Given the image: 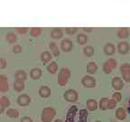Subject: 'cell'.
Wrapping results in <instances>:
<instances>
[{
  "instance_id": "obj_5",
  "label": "cell",
  "mask_w": 130,
  "mask_h": 122,
  "mask_svg": "<svg viewBox=\"0 0 130 122\" xmlns=\"http://www.w3.org/2000/svg\"><path fill=\"white\" fill-rule=\"evenodd\" d=\"M111 85L114 89L116 90H120L124 88V81L120 77H114L112 79Z\"/></svg>"
},
{
  "instance_id": "obj_24",
  "label": "cell",
  "mask_w": 130,
  "mask_h": 122,
  "mask_svg": "<svg viewBox=\"0 0 130 122\" xmlns=\"http://www.w3.org/2000/svg\"><path fill=\"white\" fill-rule=\"evenodd\" d=\"M59 76H61V77H64L69 80V78L71 77V71L68 68H61L59 72Z\"/></svg>"
},
{
  "instance_id": "obj_37",
  "label": "cell",
  "mask_w": 130,
  "mask_h": 122,
  "mask_svg": "<svg viewBox=\"0 0 130 122\" xmlns=\"http://www.w3.org/2000/svg\"><path fill=\"white\" fill-rule=\"evenodd\" d=\"M16 31L21 35H24V34L27 33V28H25V27H18V28H16Z\"/></svg>"
},
{
  "instance_id": "obj_14",
  "label": "cell",
  "mask_w": 130,
  "mask_h": 122,
  "mask_svg": "<svg viewBox=\"0 0 130 122\" xmlns=\"http://www.w3.org/2000/svg\"><path fill=\"white\" fill-rule=\"evenodd\" d=\"M87 108L90 111H94L98 109V103L93 99H89L87 100Z\"/></svg>"
},
{
  "instance_id": "obj_38",
  "label": "cell",
  "mask_w": 130,
  "mask_h": 122,
  "mask_svg": "<svg viewBox=\"0 0 130 122\" xmlns=\"http://www.w3.org/2000/svg\"><path fill=\"white\" fill-rule=\"evenodd\" d=\"M6 66V61L3 58H0V68L1 69H4Z\"/></svg>"
},
{
  "instance_id": "obj_20",
  "label": "cell",
  "mask_w": 130,
  "mask_h": 122,
  "mask_svg": "<svg viewBox=\"0 0 130 122\" xmlns=\"http://www.w3.org/2000/svg\"><path fill=\"white\" fill-rule=\"evenodd\" d=\"M41 60L44 63H49V62L52 60V54L47 51L43 52V53H42V54H41Z\"/></svg>"
},
{
  "instance_id": "obj_32",
  "label": "cell",
  "mask_w": 130,
  "mask_h": 122,
  "mask_svg": "<svg viewBox=\"0 0 130 122\" xmlns=\"http://www.w3.org/2000/svg\"><path fill=\"white\" fill-rule=\"evenodd\" d=\"M68 82V79L64 77H61V76H58V84L61 86H65Z\"/></svg>"
},
{
  "instance_id": "obj_1",
  "label": "cell",
  "mask_w": 130,
  "mask_h": 122,
  "mask_svg": "<svg viewBox=\"0 0 130 122\" xmlns=\"http://www.w3.org/2000/svg\"><path fill=\"white\" fill-rule=\"evenodd\" d=\"M56 115V111L53 108H45L42 112V120L43 122H51Z\"/></svg>"
},
{
  "instance_id": "obj_43",
  "label": "cell",
  "mask_w": 130,
  "mask_h": 122,
  "mask_svg": "<svg viewBox=\"0 0 130 122\" xmlns=\"http://www.w3.org/2000/svg\"><path fill=\"white\" fill-rule=\"evenodd\" d=\"M96 122H100V121H96Z\"/></svg>"
},
{
  "instance_id": "obj_30",
  "label": "cell",
  "mask_w": 130,
  "mask_h": 122,
  "mask_svg": "<svg viewBox=\"0 0 130 122\" xmlns=\"http://www.w3.org/2000/svg\"><path fill=\"white\" fill-rule=\"evenodd\" d=\"M121 72L122 78L125 81H130V71H120Z\"/></svg>"
},
{
  "instance_id": "obj_39",
  "label": "cell",
  "mask_w": 130,
  "mask_h": 122,
  "mask_svg": "<svg viewBox=\"0 0 130 122\" xmlns=\"http://www.w3.org/2000/svg\"><path fill=\"white\" fill-rule=\"evenodd\" d=\"M21 122H32V120L30 118H27V117H24L21 119Z\"/></svg>"
},
{
  "instance_id": "obj_25",
  "label": "cell",
  "mask_w": 130,
  "mask_h": 122,
  "mask_svg": "<svg viewBox=\"0 0 130 122\" xmlns=\"http://www.w3.org/2000/svg\"><path fill=\"white\" fill-rule=\"evenodd\" d=\"M15 78L17 81H24L26 80V73L24 71H18L15 73Z\"/></svg>"
},
{
  "instance_id": "obj_6",
  "label": "cell",
  "mask_w": 130,
  "mask_h": 122,
  "mask_svg": "<svg viewBox=\"0 0 130 122\" xmlns=\"http://www.w3.org/2000/svg\"><path fill=\"white\" fill-rule=\"evenodd\" d=\"M117 50L121 54H126L129 51V44L126 42H120L117 46Z\"/></svg>"
},
{
  "instance_id": "obj_8",
  "label": "cell",
  "mask_w": 130,
  "mask_h": 122,
  "mask_svg": "<svg viewBox=\"0 0 130 122\" xmlns=\"http://www.w3.org/2000/svg\"><path fill=\"white\" fill-rule=\"evenodd\" d=\"M117 35H118V38H120V39L127 38L128 35H129V30H128V28H126V27H121V28L118 29Z\"/></svg>"
},
{
  "instance_id": "obj_28",
  "label": "cell",
  "mask_w": 130,
  "mask_h": 122,
  "mask_svg": "<svg viewBox=\"0 0 130 122\" xmlns=\"http://www.w3.org/2000/svg\"><path fill=\"white\" fill-rule=\"evenodd\" d=\"M6 115L8 117H10V118H17L19 116V113L18 111L14 109H10V110H8L6 111Z\"/></svg>"
},
{
  "instance_id": "obj_33",
  "label": "cell",
  "mask_w": 130,
  "mask_h": 122,
  "mask_svg": "<svg viewBox=\"0 0 130 122\" xmlns=\"http://www.w3.org/2000/svg\"><path fill=\"white\" fill-rule=\"evenodd\" d=\"M112 99L116 100L117 102H119L120 100H122V94L118 92H115V93H113V95H112Z\"/></svg>"
},
{
  "instance_id": "obj_9",
  "label": "cell",
  "mask_w": 130,
  "mask_h": 122,
  "mask_svg": "<svg viewBox=\"0 0 130 122\" xmlns=\"http://www.w3.org/2000/svg\"><path fill=\"white\" fill-rule=\"evenodd\" d=\"M17 101H18V104L20 106H27V105H29V104H30L31 99H30V97H29V96L24 94V95L19 96Z\"/></svg>"
},
{
  "instance_id": "obj_41",
  "label": "cell",
  "mask_w": 130,
  "mask_h": 122,
  "mask_svg": "<svg viewBox=\"0 0 130 122\" xmlns=\"http://www.w3.org/2000/svg\"><path fill=\"white\" fill-rule=\"evenodd\" d=\"M82 29H83V31H85V32H88V33L92 32V28H86V27H84V28H82Z\"/></svg>"
},
{
  "instance_id": "obj_13",
  "label": "cell",
  "mask_w": 130,
  "mask_h": 122,
  "mask_svg": "<svg viewBox=\"0 0 130 122\" xmlns=\"http://www.w3.org/2000/svg\"><path fill=\"white\" fill-rule=\"evenodd\" d=\"M30 76L32 79L34 80H38L39 78L42 76V71L39 68H34L31 70L30 71Z\"/></svg>"
},
{
  "instance_id": "obj_17",
  "label": "cell",
  "mask_w": 130,
  "mask_h": 122,
  "mask_svg": "<svg viewBox=\"0 0 130 122\" xmlns=\"http://www.w3.org/2000/svg\"><path fill=\"white\" fill-rule=\"evenodd\" d=\"M14 90L17 92H22L23 89H24V81H17V80H16V81L14 82Z\"/></svg>"
},
{
  "instance_id": "obj_26",
  "label": "cell",
  "mask_w": 130,
  "mask_h": 122,
  "mask_svg": "<svg viewBox=\"0 0 130 122\" xmlns=\"http://www.w3.org/2000/svg\"><path fill=\"white\" fill-rule=\"evenodd\" d=\"M16 39H17V37H16V35H14V33L10 32V33H8L7 35H6V40H7L8 43H15Z\"/></svg>"
},
{
  "instance_id": "obj_11",
  "label": "cell",
  "mask_w": 130,
  "mask_h": 122,
  "mask_svg": "<svg viewBox=\"0 0 130 122\" xmlns=\"http://www.w3.org/2000/svg\"><path fill=\"white\" fill-rule=\"evenodd\" d=\"M39 94L41 97L43 98H48L51 95V89H49L47 86H42L39 89Z\"/></svg>"
},
{
  "instance_id": "obj_16",
  "label": "cell",
  "mask_w": 130,
  "mask_h": 122,
  "mask_svg": "<svg viewBox=\"0 0 130 122\" xmlns=\"http://www.w3.org/2000/svg\"><path fill=\"white\" fill-rule=\"evenodd\" d=\"M63 35L62 30L61 28H54L51 33V36L54 39H60Z\"/></svg>"
},
{
  "instance_id": "obj_40",
  "label": "cell",
  "mask_w": 130,
  "mask_h": 122,
  "mask_svg": "<svg viewBox=\"0 0 130 122\" xmlns=\"http://www.w3.org/2000/svg\"><path fill=\"white\" fill-rule=\"evenodd\" d=\"M4 108H5V106L3 105V104L1 103V102H0V114H1L3 111H4Z\"/></svg>"
},
{
  "instance_id": "obj_12",
  "label": "cell",
  "mask_w": 130,
  "mask_h": 122,
  "mask_svg": "<svg viewBox=\"0 0 130 122\" xmlns=\"http://www.w3.org/2000/svg\"><path fill=\"white\" fill-rule=\"evenodd\" d=\"M98 71V65L94 62H90L87 64V72L89 74H95Z\"/></svg>"
},
{
  "instance_id": "obj_18",
  "label": "cell",
  "mask_w": 130,
  "mask_h": 122,
  "mask_svg": "<svg viewBox=\"0 0 130 122\" xmlns=\"http://www.w3.org/2000/svg\"><path fill=\"white\" fill-rule=\"evenodd\" d=\"M88 40H89V38H88L87 35H84V34H79V35H78L77 42L79 44H81V45L85 44V43H87Z\"/></svg>"
},
{
  "instance_id": "obj_2",
  "label": "cell",
  "mask_w": 130,
  "mask_h": 122,
  "mask_svg": "<svg viewBox=\"0 0 130 122\" xmlns=\"http://www.w3.org/2000/svg\"><path fill=\"white\" fill-rule=\"evenodd\" d=\"M117 65H118V63H117L116 60L113 59V58H110L103 63V71L106 74H109L117 67Z\"/></svg>"
},
{
  "instance_id": "obj_15",
  "label": "cell",
  "mask_w": 130,
  "mask_h": 122,
  "mask_svg": "<svg viewBox=\"0 0 130 122\" xmlns=\"http://www.w3.org/2000/svg\"><path fill=\"white\" fill-rule=\"evenodd\" d=\"M126 117V112L123 108H118L116 111V118L119 120L125 119Z\"/></svg>"
},
{
  "instance_id": "obj_21",
  "label": "cell",
  "mask_w": 130,
  "mask_h": 122,
  "mask_svg": "<svg viewBox=\"0 0 130 122\" xmlns=\"http://www.w3.org/2000/svg\"><path fill=\"white\" fill-rule=\"evenodd\" d=\"M57 70H58V65H57V63L55 62H52L47 67V71L50 73H52V74H54L57 71Z\"/></svg>"
},
{
  "instance_id": "obj_19",
  "label": "cell",
  "mask_w": 130,
  "mask_h": 122,
  "mask_svg": "<svg viewBox=\"0 0 130 122\" xmlns=\"http://www.w3.org/2000/svg\"><path fill=\"white\" fill-rule=\"evenodd\" d=\"M49 48H50V50H51L52 53H53V54L54 55L55 57L59 56V55H60L59 48H58V46L56 45V43H51L50 44H49Z\"/></svg>"
},
{
  "instance_id": "obj_23",
  "label": "cell",
  "mask_w": 130,
  "mask_h": 122,
  "mask_svg": "<svg viewBox=\"0 0 130 122\" xmlns=\"http://www.w3.org/2000/svg\"><path fill=\"white\" fill-rule=\"evenodd\" d=\"M83 53L86 56L88 57H91L94 54V48L90 45H87V46L84 47L83 49Z\"/></svg>"
},
{
  "instance_id": "obj_22",
  "label": "cell",
  "mask_w": 130,
  "mask_h": 122,
  "mask_svg": "<svg viewBox=\"0 0 130 122\" xmlns=\"http://www.w3.org/2000/svg\"><path fill=\"white\" fill-rule=\"evenodd\" d=\"M108 98H102L100 100V109L101 110H108Z\"/></svg>"
},
{
  "instance_id": "obj_4",
  "label": "cell",
  "mask_w": 130,
  "mask_h": 122,
  "mask_svg": "<svg viewBox=\"0 0 130 122\" xmlns=\"http://www.w3.org/2000/svg\"><path fill=\"white\" fill-rule=\"evenodd\" d=\"M81 83L86 88H94L96 86V80L92 76L86 75L81 80Z\"/></svg>"
},
{
  "instance_id": "obj_36",
  "label": "cell",
  "mask_w": 130,
  "mask_h": 122,
  "mask_svg": "<svg viewBox=\"0 0 130 122\" xmlns=\"http://www.w3.org/2000/svg\"><path fill=\"white\" fill-rule=\"evenodd\" d=\"M21 51H22V47H21L20 45L16 44L13 47V52H14V53H21Z\"/></svg>"
},
{
  "instance_id": "obj_7",
  "label": "cell",
  "mask_w": 130,
  "mask_h": 122,
  "mask_svg": "<svg viewBox=\"0 0 130 122\" xmlns=\"http://www.w3.org/2000/svg\"><path fill=\"white\" fill-rule=\"evenodd\" d=\"M61 49H62V51H64L65 53H69L70 51H71V49H72L73 43L69 39H64V40L61 42Z\"/></svg>"
},
{
  "instance_id": "obj_31",
  "label": "cell",
  "mask_w": 130,
  "mask_h": 122,
  "mask_svg": "<svg viewBox=\"0 0 130 122\" xmlns=\"http://www.w3.org/2000/svg\"><path fill=\"white\" fill-rule=\"evenodd\" d=\"M117 104H118V102H117L115 100H113V99H111V100H108V110H113V109L116 108Z\"/></svg>"
},
{
  "instance_id": "obj_10",
  "label": "cell",
  "mask_w": 130,
  "mask_h": 122,
  "mask_svg": "<svg viewBox=\"0 0 130 122\" xmlns=\"http://www.w3.org/2000/svg\"><path fill=\"white\" fill-rule=\"evenodd\" d=\"M115 52H116V47L114 46V44H112V43H107L104 46V53L108 56L113 55Z\"/></svg>"
},
{
  "instance_id": "obj_42",
  "label": "cell",
  "mask_w": 130,
  "mask_h": 122,
  "mask_svg": "<svg viewBox=\"0 0 130 122\" xmlns=\"http://www.w3.org/2000/svg\"><path fill=\"white\" fill-rule=\"evenodd\" d=\"M54 122H62V121H61V120H60V119H57V120H55Z\"/></svg>"
},
{
  "instance_id": "obj_27",
  "label": "cell",
  "mask_w": 130,
  "mask_h": 122,
  "mask_svg": "<svg viewBox=\"0 0 130 122\" xmlns=\"http://www.w3.org/2000/svg\"><path fill=\"white\" fill-rule=\"evenodd\" d=\"M42 33V29L39 28V27H34V28L31 29L30 31V35L32 37H38Z\"/></svg>"
},
{
  "instance_id": "obj_35",
  "label": "cell",
  "mask_w": 130,
  "mask_h": 122,
  "mask_svg": "<svg viewBox=\"0 0 130 122\" xmlns=\"http://www.w3.org/2000/svg\"><path fill=\"white\" fill-rule=\"evenodd\" d=\"M0 102H1V103H2L5 107H7V106H9V104H10L9 100H8L6 97H5V96H3V97L0 99Z\"/></svg>"
},
{
  "instance_id": "obj_3",
  "label": "cell",
  "mask_w": 130,
  "mask_h": 122,
  "mask_svg": "<svg viewBox=\"0 0 130 122\" xmlns=\"http://www.w3.org/2000/svg\"><path fill=\"white\" fill-rule=\"evenodd\" d=\"M78 93L74 89H68L64 93V99L69 102H76L78 100Z\"/></svg>"
},
{
  "instance_id": "obj_29",
  "label": "cell",
  "mask_w": 130,
  "mask_h": 122,
  "mask_svg": "<svg viewBox=\"0 0 130 122\" xmlns=\"http://www.w3.org/2000/svg\"><path fill=\"white\" fill-rule=\"evenodd\" d=\"M8 89V82L7 80L6 81H0V92H6Z\"/></svg>"
},
{
  "instance_id": "obj_34",
  "label": "cell",
  "mask_w": 130,
  "mask_h": 122,
  "mask_svg": "<svg viewBox=\"0 0 130 122\" xmlns=\"http://www.w3.org/2000/svg\"><path fill=\"white\" fill-rule=\"evenodd\" d=\"M65 32L67 33L68 35H74L77 32V28L76 27H68V28H65Z\"/></svg>"
}]
</instances>
